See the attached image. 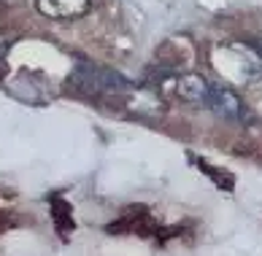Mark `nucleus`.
I'll use <instances>...</instances> for the list:
<instances>
[{
  "label": "nucleus",
  "instance_id": "nucleus-1",
  "mask_svg": "<svg viewBox=\"0 0 262 256\" xmlns=\"http://www.w3.org/2000/svg\"><path fill=\"white\" fill-rule=\"evenodd\" d=\"M208 108H213V113H219L222 119H230V122H244L246 119L244 100H241V97L225 84H211Z\"/></svg>",
  "mask_w": 262,
  "mask_h": 256
},
{
  "label": "nucleus",
  "instance_id": "nucleus-2",
  "mask_svg": "<svg viewBox=\"0 0 262 256\" xmlns=\"http://www.w3.org/2000/svg\"><path fill=\"white\" fill-rule=\"evenodd\" d=\"M38 14L46 19H57V22H65V19H79L90 11V0H35Z\"/></svg>",
  "mask_w": 262,
  "mask_h": 256
},
{
  "label": "nucleus",
  "instance_id": "nucleus-3",
  "mask_svg": "<svg viewBox=\"0 0 262 256\" xmlns=\"http://www.w3.org/2000/svg\"><path fill=\"white\" fill-rule=\"evenodd\" d=\"M173 89L181 100L187 103H203L208 105V95H211V84L203 78L200 73H184L173 81Z\"/></svg>",
  "mask_w": 262,
  "mask_h": 256
},
{
  "label": "nucleus",
  "instance_id": "nucleus-4",
  "mask_svg": "<svg viewBox=\"0 0 262 256\" xmlns=\"http://www.w3.org/2000/svg\"><path fill=\"white\" fill-rule=\"evenodd\" d=\"M52 208H54L57 232H60L62 238H65V235H71L73 232V208L65 200H60V197H54V200H52Z\"/></svg>",
  "mask_w": 262,
  "mask_h": 256
},
{
  "label": "nucleus",
  "instance_id": "nucleus-5",
  "mask_svg": "<svg viewBox=\"0 0 262 256\" xmlns=\"http://www.w3.org/2000/svg\"><path fill=\"white\" fill-rule=\"evenodd\" d=\"M200 167H203V170H208V175H211V178L216 181L219 186H225L227 192L232 189V186H235V181H232V175H230L227 170H219V167H211L208 162H200Z\"/></svg>",
  "mask_w": 262,
  "mask_h": 256
}]
</instances>
